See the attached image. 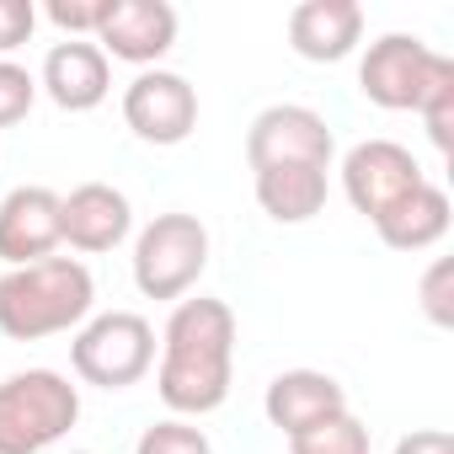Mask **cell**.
<instances>
[{
	"label": "cell",
	"mask_w": 454,
	"mask_h": 454,
	"mask_svg": "<svg viewBox=\"0 0 454 454\" xmlns=\"http://www.w3.org/2000/svg\"><path fill=\"white\" fill-rule=\"evenodd\" d=\"M236 369V310L224 300H182L160 332L155 390L176 417H208L231 395Z\"/></svg>",
	"instance_id": "1"
},
{
	"label": "cell",
	"mask_w": 454,
	"mask_h": 454,
	"mask_svg": "<svg viewBox=\"0 0 454 454\" xmlns=\"http://www.w3.org/2000/svg\"><path fill=\"white\" fill-rule=\"evenodd\" d=\"M91 305H97V284L91 268L75 257H43L0 278V332L12 342H38L86 326Z\"/></svg>",
	"instance_id": "2"
},
{
	"label": "cell",
	"mask_w": 454,
	"mask_h": 454,
	"mask_svg": "<svg viewBox=\"0 0 454 454\" xmlns=\"http://www.w3.org/2000/svg\"><path fill=\"white\" fill-rule=\"evenodd\" d=\"M81 417V390L54 369L0 380V454H43Z\"/></svg>",
	"instance_id": "3"
},
{
	"label": "cell",
	"mask_w": 454,
	"mask_h": 454,
	"mask_svg": "<svg viewBox=\"0 0 454 454\" xmlns=\"http://www.w3.org/2000/svg\"><path fill=\"white\" fill-rule=\"evenodd\" d=\"M208 268V231L198 214H155L134 241V284L145 300H182Z\"/></svg>",
	"instance_id": "4"
},
{
	"label": "cell",
	"mask_w": 454,
	"mask_h": 454,
	"mask_svg": "<svg viewBox=\"0 0 454 454\" xmlns=\"http://www.w3.org/2000/svg\"><path fill=\"white\" fill-rule=\"evenodd\" d=\"M70 364L86 385L123 390V385H134L155 369V326L134 310H102L75 332Z\"/></svg>",
	"instance_id": "5"
},
{
	"label": "cell",
	"mask_w": 454,
	"mask_h": 454,
	"mask_svg": "<svg viewBox=\"0 0 454 454\" xmlns=\"http://www.w3.org/2000/svg\"><path fill=\"white\" fill-rule=\"evenodd\" d=\"M443 65H449V59L433 54L422 38H411V33H385L380 43H369L364 65H358V91H364L374 107H385V113H417Z\"/></svg>",
	"instance_id": "6"
},
{
	"label": "cell",
	"mask_w": 454,
	"mask_h": 454,
	"mask_svg": "<svg viewBox=\"0 0 454 454\" xmlns=\"http://www.w3.org/2000/svg\"><path fill=\"white\" fill-rule=\"evenodd\" d=\"M332 155H337L332 123L316 107H300V102H273L247 129V160H252V171H268V166H321L326 171Z\"/></svg>",
	"instance_id": "7"
},
{
	"label": "cell",
	"mask_w": 454,
	"mask_h": 454,
	"mask_svg": "<svg viewBox=\"0 0 454 454\" xmlns=\"http://www.w3.org/2000/svg\"><path fill=\"white\" fill-rule=\"evenodd\" d=\"M427 176H422V166H417V155L406 150V145H395V139H364V145H353L348 155H342V192H348V203L374 224L385 208H395L411 187H422Z\"/></svg>",
	"instance_id": "8"
},
{
	"label": "cell",
	"mask_w": 454,
	"mask_h": 454,
	"mask_svg": "<svg viewBox=\"0 0 454 454\" xmlns=\"http://www.w3.org/2000/svg\"><path fill=\"white\" fill-rule=\"evenodd\" d=\"M123 123L145 145H182L198 129V91L176 70H139L123 86Z\"/></svg>",
	"instance_id": "9"
},
{
	"label": "cell",
	"mask_w": 454,
	"mask_h": 454,
	"mask_svg": "<svg viewBox=\"0 0 454 454\" xmlns=\"http://www.w3.org/2000/svg\"><path fill=\"white\" fill-rule=\"evenodd\" d=\"M107 59H123V65H160L176 43V12L166 0H113L97 38H91Z\"/></svg>",
	"instance_id": "10"
},
{
	"label": "cell",
	"mask_w": 454,
	"mask_h": 454,
	"mask_svg": "<svg viewBox=\"0 0 454 454\" xmlns=\"http://www.w3.org/2000/svg\"><path fill=\"white\" fill-rule=\"evenodd\" d=\"M65 241L59 224V192L54 187H12L0 198V262L27 268L54 257V247Z\"/></svg>",
	"instance_id": "11"
},
{
	"label": "cell",
	"mask_w": 454,
	"mask_h": 454,
	"mask_svg": "<svg viewBox=\"0 0 454 454\" xmlns=\"http://www.w3.org/2000/svg\"><path fill=\"white\" fill-rule=\"evenodd\" d=\"M38 86L49 91L54 107H65V113H91V107L107 102L113 70H107V54H102L91 38H65V43L49 49Z\"/></svg>",
	"instance_id": "12"
},
{
	"label": "cell",
	"mask_w": 454,
	"mask_h": 454,
	"mask_svg": "<svg viewBox=\"0 0 454 454\" xmlns=\"http://www.w3.org/2000/svg\"><path fill=\"white\" fill-rule=\"evenodd\" d=\"M59 224L75 252H113L134 231V208L113 182H81L70 198H59Z\"/></svg>",
	"instance_id": "13"
},
{
	"label": "cell",
	"mask_w": 454,
	"mask_h": 454,
	"mask_svg": "<svg viewBox=\"0 0 454 454\" xmlns=\"http://www.w3.org/2000/svg\"><path fill=\"white\" fill-rule=\"evenodd\" d=\"M364 38V6L358 0H300L289 12V49L310 65H337Z\"/></svg>",
	"instance_id": "14"
},
{
	"label": "cell",
	"mask_w": 454,
	"mask_h": 454,
	"mask_svg": "<svg viewBox=\"0 0 454 454\" xmlns=\"http://www.w3.org/2000/svg\"><path fill=\"white\" fill-rule=\"evenodd\" d=\"M262 411H268V422H273L284 438H294V433H305V427H316V422L348 411V390H342L332 374H321V369H284V374L268 385Z\"/></svg>",
	"instance_id": "15"
},
{
	"label": "cell",
	"mask_w": 454,
	"mask_h": 454,
	"mask_svg": "<svg viewBox=\"0 0 454 454\" xmlns=\"http://www.w3.org/2000/svg\"><path fill=\"white\" fill-rule=\"evenodd\" d=\"M374 231L390 252H427L449 236V192L438 182H422L411 187L395 208H385L374 219Z\"/></svg>",
	"instance_id": "16"
},
{
	"label": "cell",
	"mask_w": 454,
	"mask_h": 454,
	"mask_svg": "<svg viewBox=\"0 0 454 454\" xmlns=\"http://www.w3.org/2000/svg\"><path fill=\"white\" fill-rule=\"evenodd\" d=\"M257 203L278 224H305L326 208V171L321 166H268L257 171Z\"/></svg>",
	"instance_id": "17"
},
{
	"label": "cell",
	"mask_w": 454,
	"mask_h": 454,
	"mask_svg": "<svg viewBox=\"0 0 454 454\" xmlns=\"http://www.w3.org/2000/svg\"><path fill=\"white\" fill-rule=\"evenodd\" d=\"M289 454H369V427L353 411H337L289 438Z\"/></svg>",
	"instance_id": "18"
},
{
	"label": "cell",
	"mask_w": 454,
	"mask_h": 454,
	"mask_svg": "<svg viewBox=\"0 0 454 454\" xmlns=\"http://www.w3.org/2000/svg\"><path fill=\"white\" fill-rule=\"evenodd\" d=\"M422 123H427V139L449 155L454 150V59L438 70V81L427 86V97H422Z\"/></svg>",
	"instance_id": "19"
},
{
	"label": "cell",
	"mask_w": 454,
	"mask_h": 454,
	"mask_svg": "<svg viewBox=\"0 0 454 454\" xmlns=\"http://www.w3.org/2000/svg\"><path fill=\"white\" fill-rule=\"evenodd\" d=\"M134 454H214V443H208L203 427H192L182 417H166V422H155V427L139 433Z\"/></svg>",
	"instance_id": "20"
},
{
	"label": "cell",
	"mask_w": 454,
	"mask_h": 454,
	"mask_svg": "<svg viewBox=\"0 0 454 454\" xmlns=\"http://www.w3.org/2000/svg\"><path fill=\"white\" fill-rule=\"evenodd\" d=\"M38 102V81L17 65V59H0V129H12L33 113Z\"/></svg>",
	"instance_id": "21"
},
{
	"label": "cell",
	"mask_w": 454,
	"mask_h": 454,
	"mask_svg": "<svg viewBox=\"0 0 454 454\" xmlns=\"http://www.w3.org/2000/svg\"><path fill=\"white\" fill-rule=\"evenodd\" d=\"M107 6H113V0H49V22L65 38H97Z\"/></svg>",
	"instance_id": "22"
},
{
	"label": "cell",
	"mask_w": 454,
	"mask_h": 454,
	"mask_svg": "<svg viewBox=\"0 0 454 454\" xmlns=\"http://www.w3.org/2000/svg\"><path fill=\"white\" fill-rule=\"evenodd\" d=\"M422 310L433 326H454V262L449 257H438L422 273Z\"/></svg>",
	"instance_id": "23"
},
{
	"label": "cell",
	"mask_w": 454,
	"mask_h": 454,
	"mask_svg": "<svg viewBox=\"0 0 454 454\" xmlns=\"http://www.w3.org/2000/svg\"><path fill=\"white\" fill-rule=\"evenodd\" d=\"M38 27V12H33V0H0V59L17 54Z\"/></svg>",
	"instance_id": "24"
},
{
	"label": "cell",
	"mask_w": 454,
	"mask_h": 454,
	"mask_svg": "<svg viewBox=\"0 0 454 454\" xmlns=\"http://www.w3.org/2000/svg\"><path fill=\"white\" fill-rule=\"evenodd\" d=\"M395 454H454V433L449 427H417L395 443Z\"/></svg>",
	"instance_id": "25"
},
{
	"label": "cell",
	"mask_w": 454,
	"mask_h": 454,
	"mask_svg": "<svg viewBox=\"0 0 454 454\" xmlns=\"http://www.w3.org/2000/svg\"><path fill=\"white\" fill-rule=\"evenodd\" d=\"M70 454H86V449H70Z\"/></svg>",
	"instance_id": "26"
}]
</instances>
